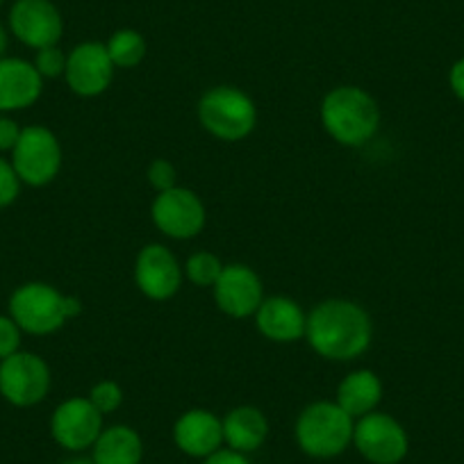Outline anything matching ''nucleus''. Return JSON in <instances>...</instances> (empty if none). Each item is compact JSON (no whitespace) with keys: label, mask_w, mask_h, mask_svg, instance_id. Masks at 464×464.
<instances>
[{"label":"nucleus","mask_w":464,"mask_h":464,"mask_svg":"<svg viewBox=\"0 0 464 464\" xmlns=\"http://www.w3.org/2000/svg\"><path fill=\"white\" fill-rule=\"evenodd\" d=\"M116 66L102 42H82L66 57L64 80L80 98H96L110 89Z\"/></svg>","instance_id":"f8f14e48"},{"label":"nucleus","mask_w":464,"mask_h":464,"mask_svg":"<svg viewBox=\"0 0 464 464\" xmlns=\"http://www.w3.org/2000/svg\"><path fill=\"white\" fill-rule=\"evenodd\" d=\"M353 446L372 464H399L408 455L410 440L401 421L392 414L373 410L355 419Z\"/></svg>","instance_id":"1a4fd4ad"},{"label":"nucleus","mask_w":464,"mask_h":464,"mask_svg":"<svg viewBox=\"0 0 464 464\" xmlns=\"http://www.w3.org/2000/svg\"><path fill=\"white\" fill-rule=\"evenodd\" d=\"M0 5H3V0H0Z\"/></svg>","instance_id":"473e14b6"},{"label":"nucleus","mask_w":464,"mask_h":464,"mask_svg":"<svg viewBox=\"0 0 464 464\" xmlns=\"http://www.w3.org/2000/svg\"><path fill=\"white\" fill-rule=\"evenodd\" d=\"M150 218L164 237L187 242L203 232L208 223V209L194 189L178 185L155 196L150 205Z\"/></svg>","instance_id":"6e6552de"},{"label":"nucleus","mask_w":464,"mask_h":464,"mask_svg":"<svg viewBox=\"0 0 464 464\" xmlns=\"http://www.w3.org/2000/svg\"><path fill=\"white\" fill-rule=\"evenodd\" d=\"M21 130L24 128H19V123L14 121V119H10V116H0V150H10L16 146V141H19L21 137Z\"/></svg>","instance_id":"cd10ccee"},{"label":"nucleus","mask_w":464,"mask_h":464,"mask_svg":"<svg viewBox=\"0 0 464 464\" xmlns=\"http://www.w3.org/2000/svg\"><path fill=\"white\" fill-rule=\"evenodd\" d=\"M93 408L107 417L123 405V387L116 381H98L87 396Z\"/></svg>","instance_id":"5701e85b"},{"label":"nucleus","mask_w":464,"mask_h":464,"mask_svg":"<svg viewBox=\"0 0 464 464\" xmlns=\"http://www.w3.org/2000/svg\"><path fill=\"white\" fill-rule=\"evenodd\" d=\"M102 414L87 396H73L62 401L51 417V435L62 449L80 453L96 444L102 432Z\"/></svg>","instance_id":"ddd939ff"},{"label":"nucleus","mask_w":464,"mask_h":464,"mask_svg":"<svg viewBox=\"0 0 464 464\" xmlns=\"http://www.w3.org/2000/svg\"><path fill=\"white\" fill-rule=\"evenodd\" d=\"M21 333L14 319L10 314H0V360L10 358V355L21 351Z\"/></svg>","instance_id":"bb28decb"},{"label":"nucleus","mask_w":464,"mask_h":464,"mask_svg":"<svg viewBox=\"0 0 464 464\" xmlns=\"http://www.w3.org/2000/svg\"><path fill=\"white\" fill-rule=\"evenodd\" d=\"M64 464H93V459H87V458H75V459H69V462Z\"/></svg>","instance_id":"2f4dec72"},{"label":"nucleus","mask_w":464,"mask_h":464,"mask_svg":"<svg viewBox=\"0 0 464 464\" xmlns=\"http://www.w3.org/2000/svg\"><path fill=\"white\" fill-rule=\"evenodd\" d=\"M44 78L33 62L21 57L0 60V111L28 110L42 98Z\"/></svg>","instance_id":"f3484780"},{"label":"nucleus","mask_w":464,"mask_h":464,"mask_svg":"<svg viewBox=\"0 0 464 464\" xmlns=\"http://www.w3.org/2000/svg\"><path fill=\"white\" fill-rule=\"evenodd\" d=\"M449 84H450V92L455 93V98L464 102V57H459L449 71Z\"/></svg>","instance_id":"c756f323"},{"label":"nucleus","mask_w":464,"mask_h":464,"mask_svg":"<svg viewBox=\"0 0 464 464\" xmlns=\"http://www.w3.org/2000/svg\"><path fill=\"white\" fill-rule=\"evenodd\" d=\"M107 53L116 69H137L146 57V39L144 34L132 28L116 30L107 39Z\"/></svg>","instance_id":"412c9836"},{"label":"nucleus","mask_w":464,"mask_h":464,"mask_svg":"<svg viewBox=\"0 0 464 464\" xmlns=\"http://www.w3.org/2000/svg\"><path fill=\"white\" fill-rule=\"evenodd\" d=\"M21 180L16 176L14 167L10 160L0 158V209L10 208L16 198H19Z\"/></svg>","instance_id":"a878e982"},{"label":"nucleus","mask_w":464,"mask_h":464,"mask_svg":"<svg viewBox=\"0 0 464 464\" xmlns=\"http://www.w3.org/2000/svg\"><path fill=\"white\" fill-rule=\"evenodd\" d=\"M305 339L319 358L330 362H351L372 346L373 321L360 303L328 298L307 314Z\"/></svg>","instance_id":"f257e3e1"},{"label":"nucleus","mask_w":464,"mask_h":464,"mask_svg":"<svg viewBox=\"0 0 464 464\" xmlns=\"http://www.w3.org/2000/svg\"><path fill=\"white\" fill-rule=\"evenodd\" d=\"M196 114L205 130L221 141H242L256 130V101L232 84L208 89L196 105Z\"/></svg>","instance_id":"39448f33"},{"label":"nucleus","mask_w":464,"mask_h":464,"mask_svg":"<svg viewBox=\"0 0 464 464\" xmlns=\"http://www.w3.org/2000/svg\"><path fill=\"white\" fill-rule=\"evenodd\" d=\"M223 262L218 260L214 253L209 251H196L194 256H189V260L185 262V276L191 285L196 287H209L212 289L217 285L218 276L223 271Z\"/></svg>","instance_id":"4be33fe9"},{"label":"nucleus","mask_w":464,"mask_h":464,"mask_svg":"<svg viewBox=\"0 0 464 464\" xmlns=\"http://www.w3.org/2000/svg\"><path fill=\"white\" fill-rule=\"evenodd\" d=\"M66 57H69V53L62 51L60 46H46V48H39L37 55H34L33 64L44 80L64 78Z\"/></svg>","instance_id":"b1692460"},{"label":"nucleus","mask_w":464,"mask_h":464,"mask_svg":"<svg viewBox=\"0 0 464 464\" xmlns=\"http://www.w3.org/2000/svg\"><path fill=\"white\" fill-rule=\"evenodd\" d=\"M214 303L223 314L232 319H248L256 316L265 301V285L256 269L242 262H232L223 266L217 285L212 287Z\"/></svg>","instance_id":"9b49d317"},{"label":"nucleus","mask_w":464,"mask_h":464,"mask_svg":"<svg viewBox=\"0 0 464 464\" xmlns=\"http://www.w3.org/2000/svg\"><path fill=\"white\" fill-rule=\"evenodd\" d=\"M7 42H10V39H7V30L3 28V24H0V60H3V57H5Z\"/></svg>","instance_id":"7c9ffc66"},{"label":"nucleus","mask_w":464,"mask_h":464,"mask_svg":"<svg viewBox=\"0 0 464 464\" xmlns=\"http://www.w3.org/2000/svg\"><path fill=\"white\" fill-rule=\"evenodd\" d=\"M173 441L189 458L205 459L223 446V421L209 410H187L173 423Z\"/></svg>","instance_id":"2eb2a0df"},{"label":"nucleus","mask_w":464,"mask_h":464,"mask_svg":"<svg viewBox=\"0 0 464 464\" xmlns=\"http://www.w3.org/2000/svg\"><path fill=\"white\" fill-rule=\"evenodd\" d=\"M62 160L64 153L55 132L44 126H28L21 130L10 162L21 185L46 187L60 176Z\"/></svg>","instance_id":"423d86ee"},{"label":"nucleus","mask_w":464,"mask_h":464,"mask_svg":"<svg viewBox=\"0 0 464 464\" xmlns=\"http://www.w3.org/2000/svg\"><path fill=\"white\" fill-rule=\"evenodd\" d=\"M353 428L355 419L337 401H314L298 414L294 435L303 453L328 459L353 444Z\"/></svg>","instance_id":"20e7f679"},{"label":"nucleus","mask_w":464,"mask_h":464,"mask_svg":"<svg viewBox=\"0 0 464 464\" xmlns=\"http://www.w3.org/2000/svg\"><path fill=\"white\" fill-rule=\"evenodd\" d=\"M334 401L353 419L364 417L381 405L382 381L372 369H355L346 378H342Z\"/></svg>","instance_id":"6ab92c4d"},{"label":"nucleus","mask_w":464,"mask_h":464,"mask_svg":"<svg viewBox=\"0 0 464 464\" xmlns=\"http://www.w3.org/2000/svg\"><path fill=\"white\" fill-rule=\"evenodd\" d=\"M223 421V444L237 453H253L262 449L269 437V419L256 405H239L230 410Z\"/></svg>","instance_id":"a211bd4d"},{"label":"nucleus","mask_w":464,"mask_h":464,"mask_svg":"<svg viewBox=\"0 0 464 464\" xmlns=\"http://www.w3.org/2000/svg\"><path fill=\"white\" fill-rule=\"evenodd\" d=\"M10 30L24 46H57L64 34V19L53 0H16L10 10Z\"/></svg>","instance_id":"4468645a"},{"label":"nucleus","mask_w":464,"mask_h":464,"mask_svg":"<svg viewBox=\"0 0 464 464\" xmlns=\"http://www.w3.org/2000/svg\"><path fill=\"white\" fill-rule=\"evenodd\" d=\"M93 449V464H141L144 459V441L130 426L102 428Z\"/></svg>","instance_id":"aec40b11"},{"label":"nucleus","mask_w":464,"mask_h":464,"mask_svg":"<svg viewBox=\"0 0 464 464\" xmlns=\"http://www.w3.org/2000/svg\"><path fill=\"white\" fill-rule=\"evenodd\" d=\"M53 385L51 367L37 353L19 351L0 360V396L16 408H33L48 396Z\"/></svg>","instance_id":"0eeeda50"},{"label":"nucleus","mask_w":464,"mask_h":464,"mask_svg":"<svg viewBox=\"0 0 464 464\" xmlns=\"http://www.w3.org/2000/svg\"><path fill=\"white\" fill-rule=\"evenodd\" d=\"M203 464H251L244 453H237L232 449H218L217 453H212L209 458L203 459Z\"/></svg>","instance_id":"c85d7f7f"},{"label":"nucleus","mask_w":464,"mask_h":464,"mask_svg":"<svg viewBox=\"0 0 464 464\" xmlns=\"http://www.w3.org/2000/svg\"><path fill=\"white\" fill-rule=\"evenodd\" d=\"M321 126L330 140L346 149H360L369 144L381 130V105L362 87L342 84L330 89L321 101Z\"/></svg>","instance_id":"f03ea898"},{"label":"nucleus","mask_w":464,"mask_h":464,"mask_svg":"<svg viewBox=\"0 0 464 464\" xmlns=\"http://www.w3.org/2000/svg\"><path fill=\"white\" fill-rule=\"evenodd\" d=\"M135 285L150 301H169L182 287L185 269L171 248L162 244H146L135 257Z\"/></svg>","instance_id":"9d476101"},{"label":"nucleus","mask_w":464,"mask_h":464,"mask_svg":"<svg viewBox=\"0 0 464 464\" xmlns=\"http://www.w3.org/2000/svg\"><path fill=\"white\" fill-rule=\"evenodd\" d=\"M256 325L269 342L294 343L305 339L307 314L294 298L266 296L256 312Z\"/></svg>","instance_id":"dca6fc26"},{"label":"nucleus","mask_w":464,"mask_h":464,"mask_svg":"<svg viewBox=\"0 0 464 464\" xmlns=\"http://www.w3.org/2000/svg\"><path fill=\"white\" fill-rule=\"evenodd\" d=\"M146 178H149L150 187H153L158 194H162V191H169V189H173V187H178V169H176V164L171 162V160H164V158L153 160V162L149 164Z\"/></svg>","instance_id":"393cba45"},{"label":"nucleus","mask_w":464,"mask_h":464,"mask_svg":"<svg viewBox=\"0 0 464 464\" xmlns=\"http://www.w3.org/2000/svg\"><path fill=\"white\" fill-rule=\"evenodd\" d=\"M82 314V301L66 296L48 283H25L10 296V316L28 334H53Z\"/></svg>","instance_id":"7ed1b4c3"}]
</instances>
